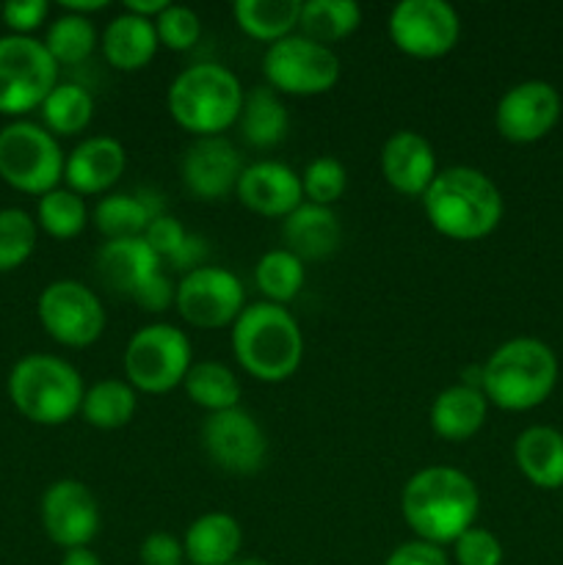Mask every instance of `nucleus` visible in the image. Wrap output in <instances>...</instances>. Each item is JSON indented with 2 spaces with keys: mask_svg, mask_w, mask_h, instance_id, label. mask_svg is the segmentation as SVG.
I'll use <instances>...</instances> for the list:
<instances>
[{
  "mask_svg": "<svg viewBox=\"0 0 563 565\" xmlns=\"http://www.w3.org/2000/svg\"><path fill=\"white\" fill-rule=\"evenodd\" d=\"M517 469L535 489H563V434L550 425L524 428L513 441Z\"/></svg>",
  "mask_w": 563,
  "mask_h": 565,
  "instance_id": "393cba45",
  "label": "nucleus"
},
{
  "mask_svg": "<svg viewBox=\"0 0 563 565\" xmlns=\"http://www.w3.org/2000/svg\"><path fill=\"white\" fill-rule=\"evenodd\" d=\"M97 279L116 296L130 298L155 270L163 268L144 237H125V241H105L94 257Z\"/></svg>",
  "mask_w": 563,
  "mask_h": 565,
  "instance_id": "412c9836",
  "label": "nucleus"
},
{
  "mask_svg": "<svg viewBox=\"0 0 563 565\" xmlns=\"http://www.w3.org/2000/svg\"><path fill=\"white\" fill-rule=\"evenodd\" d=\"M180 318L193 329H226L246 309V292L232 270L219 265H202L180 279L174 296Z\"/></svg>",
  "mask_w": 563,
  "mask_h": 565,
  "instance_id": "f8f14e48",
  "label": "nucleus"
},
{
  "mask_svg": "<svg viewBox=\"0 0 563 565\" xmlns=\"http://www.w3.org/2000/svg\"><path fill=\"white\" fill-rule=\"evenodd\" d=\"M241 544V522L230 513L213 511L191 522L182 539V552L191 565H230L237 561Z\"/></svg>",
  "mask_w": 563,
  "mask_h": 565,
  "instance_id": "a878e982",
  "label": "nucleus"
},
{
  "mask_svg": "<svg viewBox=\"0 0 563 565\" xmlns=\"http://www.w3.org/2000/svg\"><path fill=\"white\" fill-rule=\"evenodd\" d=\"M301 0H235L232 20L257 42H279L298 28Z\"/></svg>",
  "mask_w": 563,
  "mask_h": 565,
  "instance_id": "c85d7f7f",
  "label": "nucleus"
},
{
  "mask_svg": "<svg viewBox=\"0 0 563 565\" xmlns=\"http://www.w3.org/2000/svg\"><path fill=\"white\" fill-rule=\"evenodd\" d=\"M50 14L47 0H11L3 6L0 17H3L6 25L11 28L14 36H28L31 31H36Z\"/></svg>",
  "mask_w": 563,
  "mask_h": 565,
  "instance_id": "79ce46f5",
  "label": "nucleus"
},
{
  "mask_svg": "<svg viewBox=\"0 0 563 565\" xmlns=\"http://www.w3.org/2000/svg\"><path fill=\"white\" fill-rule=\"evenodd\" d=\"M561 94L546 81H522L508 88L495 108V127L506 141L535 143L561 121Z\"/></svg>",
  "mask_w": 563,
  "mask_h": 565,
  "instance_id": "2eb2a0df",
  "label": "nucleus"
},
{
  "mask_svg": "<svg viewBox=\"0 0 563 565\" xmlns=\"http://www.w3.org/2000/svg\"><path fill=\"white\" fill-rule=\"evenodd\" d=\"M94 97L81 83H59L42 103V121L55 138L77 136L92 125Z\"/></svg>",
  "mask_w": 563,
  "mask_h": 565,
  "instance_id": "473e14b6",
  "label": "nucleus"
},
{
  "mask_svg": "<svg viewBox=\"0 0 563 565\" xmlns=\"http://www.w3.org/2000/svg\"><path fill=\"white\" fill-rule=\"evenodd\" d=\"M36 221L55 241H72L88 224L86 199L77 196L70 188H55V191L39 196Z\"/></svg>",
  "mask_w": 563,
  "mask_h": 565,
  "instance_id": "c9c22d12",
  "label": "nucleus"
},
{
  "mask_svg": "<svg viewBox=\"0 0 563 565\" xmlns=\"http://www.w3.org/2000/svg\"><path fill=\"white\" fill-rule=\"evenodd\" d=\"M59 70L44 42L33 36H0V114L22 116L42 108L59 86Z\"/></svg>",
  "mask_w": 563,
  "mask_h": 565,
  "instance_id": "9d476101",
  "label": "nucleus"
},
{
  "mask_svg": "<svg viewBox=\"0 0 563 565\" xmlns=\"http://www.w3.org/2000/svg\"><path fill=\"white\" fill-rule=\"evenodd\" d=\"M392 44L412 58H442L461 36V17L447 0H401L386 20Z\"/></svg>",
  "mask_w": 563,
  "mask_h": 565,
  "instance_id": "ddd939ff",
  "label": "nucleus"
},
{
  "mask_svg": "<svg viewBox=\"0 0 563 565\" xmlns=\"http://www.w3.org/2000/svg\"><path fill=\"white\" fill-rule=\"evenodd\" d=\"M401 511L419 541L456 544L480 511V491L469 475L453 467H425L406 480Z\"/></svg>",
  "mask_w": 563,
  "mask_h": 565,
  "instance_id": "f257e3e1",
  "label": "nucleus"
},
{
  "mask_svg": "<svg viewBox=\"0 0 563 565\" xmlns=\"http://www.w3.org/2000/svg\"><path fill=\"white\" fill-rule=\"evenodd\" d=\"M384 565H447V555L442 546L414 539L392 550Z\"/></svg>",
  "mask_w": 563,
  "mask_h": 565,
  "instance_id": "a18cd8bd",
  "label": "nucleus"
},
{
  "mask_svg": "<svg viewBox=\"0 0 563 565\" xmlns=\"http://www.w3.org/2000/svg\"><path fill=\"white\" fill-rule=\"evenodd\" d=\"M202 447L210 461L230 475H254L268 458V436L246 408L208 414L202 423Z\"/></svg>",
  "mask_w": 563,
  "mask_h": 565,
  "instance_id": "4468645a",
  "label": "nucleus"
},
{
  "mask_svg": "<svg viewBox=\"0 0 563 565\" xmlns=\"http://www.w3.org/2000/svg\"><path fill=\"white\" fill-rule=\"evenodd\" d=\"M42 527L55 546L81 550L97 539L99 516L97 497L75 478L55 480L42 497Z\"/></svg>",
  "mask_w": 563,
  "mask_h": 565,
  "instance_id": "dca6fc26",
  "label": "nucleus"
},
{
  "mask_svg": "<svg viewBox=\"0 0 563 565\" xmlns=\"http://www.w3.org/2000/svg\"><path fill=\"white\" fill-rule=\"evenodd\" d=\"M235 193L243 207L265 218H287L298 204H304L301 174L282 160H257L246 166Z\"/></svg>",
  "mask_w": 563,
  "mask_h": 565,
  "instance_id": "a211bd4d",
  "label": "nucleus"
},
{
  "mask_svg": "<svg viewBox=\"0 0 563 565\" xmlns=\"http://www.w3.org/2000/svg\"><path fill=\"white\" fill-rule=\"evenodd\" d=\"M105 61L119 72H138L155 58L160 42L155 31V20H144L136 14H116L105 25L103 39H99Z\"/></svg>",
  "mask_w": 563,
  "mask_h": 565,
  "instance_id": "b1692460",
  "label": "nucleus"
},
{
  "mask_svg": "<svg viewBox=\"0 0 563 565\" xmlns=\"http://www.w3.org/2000/svg\"><path fill=\"white\" fill-rule=\"evenodd\" d=\"M489 401L478 386L456 384L442 390L431 403V430L445 441H467L484 428Z\"/></svg>",
  "mask_w": 563,
  "mask_h": 565,
  "instance_id": "5701e85b",
  "label": "nucleus"
},
{
  "mask_svg": "<svg viewBox=\"0 0 563 565\" xmlns=\"http://www.w3.org/2000/svg\"><path fill=\"white\" fill-rule=\"evenodd\" d=\"M304 196L307 202L320 204V207H331L337 199H342L348 188V171L331 154H320V158L309 160L307 169L301 174Z\"/></svg>",
  "mask_w": 563,
  "mask_h": 565,
  "instance_id": "4c0bfd02",
  "label": "nucleus"
},
{
  "mask_svg": "<svg viewBox=\"0 0 563 565\" xmlns=\"http://www.w3.org/2000/svg\"><path fill=\"white\" fill-rule=\"evenodd\" d=\"M138 557L141 565H182L185 563V552H182V541H177L169 533H152L141 541L138 546Z\"/></svg>",
  "mask_w": 563,
  "mask_h": 565,
  "instance_id": "c03bdc74",
  "label": "nucleus"
},
{
  "mask_svg": "<svg viewBox=\"0 0 563 565\" xmlns=\"http://www.w3.org/2000/svg\"><path fill=\"white\" fill-rule=\"evenodd\" d=\"M263 75L276 94L318 97L331 92L340 81V58L326 44L312 42L304 33H290L268 44L263 55Z\"/></svg>",
  "mask_w": 563,
  "mask_h": 565,
  "instance_id": "1a4fd4ad",
  "label": "nucleus"
},
{
  "mask_svg": "<svg viewBox=\"0 0 563 565\" xmlns=\"http://www.w3.org/2000/svg\"><path fill=\"white\" fill-rule=\"evenodd\" d=\"M83 395L81 373L66 359L50 353H28L9 373V397L17 412L47 428L81 414Z\"/></svg>",
  "mask_w": 563,
  "mask_h": 565,
  "instance_id": "423d86ee",
  "label": "nucleus"
},
{
  "mask_svg": "<svg viewBox=\"0 0 563 565\" xmlns=\"http://www.w3.org/2000/svg\"><path fill=\"white\" fill-rule=\"evenodd\" d=\"M188 237H191V232H185V226L169 213L152 218V224H149L147 232H144V241H147V246L152 248L155 257H158L160 263H169V265H174V259L180 257Z\"/></svg>",
  "mask_w": 563,
  "mask_h": 565,
  "instance_id": "a19ab883",
  "label": "nucleus"
},
{
  "mask_svg": "<svg viewBox=\"0 0 563 565\" xmlns=\"http://www.w3.org/2000/svg\"><path fill=\"white\" fill-rule=\"evenodd\" d=\"M127 169V152L119 138L92 136L83 138L64 166V182L77 196H97L110 191Z\"/></svg>",
  "mask_w": 563,
  "mask_h": 565,
  "instance_id": "6ab92c4d",
  "label": "nucleus"
},
{
  "mask_svg": "<svg viewBox=\"0 0 563 565\" xmlns=\"http://www.w3.org/2000/svg\"><path fill=\"white\" fill-rule=\"evenodd\" d=\"M241 81L221 64H193L171 81L166 105L182 130L196 138L221 136L237 125L243 110Z\"/></svg>",
  "mask_w": 563,
  "mask_h": 565,
  "instance_id": "39448f33",
  "label": "nucleus"
},
{
  "mask_svg": "<svg viewBox=\"0 0 563 565\" xmlns=\"http://www.w3.org/2000/svg\"><path fill=\"white\" fill-rule=\"evenodd\" d=\"M138 406L136 390L121 379H105L88 386L83 395L81 414L92 428L119 430L132 419Z\"/></svg>",
  "mask_w": 563,
  "mask_h": 565,
  "instance_id": "7c9ffc66",
  "label": "nucleus"
},
{
  "mask_svg": "<svg viewBox=\"0 0 563 565\" xmlns=\"http://www.w3.org/2000/svg\"><path fill=\"white\" fill-rule=\"evenodd\" d=\"M44 47H47V53L53 55L59 66L83 64L97 47V28L88 17L64 11V14L50 22Z\"/></svg>",
  "mask_w": 563,
  "mask_h": 565,
  "instance_id": "f704fd0d",
  "label": "nucleus"
},
{
  "mask_svg": "<svg viewBox=\"0 0 563 565\" xmlns=\"http://www.w3.org/2000/svg\"><path fill=\"white\" fill-rule=\"evenodd\" d=\"M0 11H3V6H0Z\"/></svg>",
  "mask_w": 563,
  "mask_h": 565,
  "instance_id": "3c124183",
  "label": "nucleus"
},
{
  "mask_svg": "<svg viewBox=\"0 0 563 565\" xmlns=\"http://www.w3.org/2000/svg\"><path fill=\"white\" fill-rule=\"evenodd\" d=\"M182 386L191 403L210 414L241 406V381L221 362H193Z\"/></svg>",
  "mask_w": 563,
  "mask_h": 565,
  "instance_id": "c756f323",
  "label": "nucleus"
},
{
  "mask_svg": "<svg viewBox=\"0 0 563 565\" xmlns=\"http://www.w3.org/2000/svg\"><path fill=\"white\" fill-rule=\"evenodd\" d=\"M230 565H268V563L259 561V557H237V561H232Z\"/></svg>",
  "mask_w": 563,
  "mask_h": 565,
  "instance_id": "8fccbe9b",
  "label": "nucleus"
},
{
  "mask_svg": "<svg viewBox=\"0 0 563 565\" xmlns=\"http://www.w3.org/2000/svg\"><path fill=\"white\" fill-rule=\"evenodd\" d=\"M61 565H103V561L88 546H81V550H66Z\"/></svg>",
  "mask_w": 563,
  "mask_h": 565,
  "instance_id": "09e8293b",
  "label": "nucleus"
},
{
  "mask_svg": "<svg viewBox=\"0 0 563 565\" xmlns=\"http://www.w3.org/2000/svg\"><path fill=\"white\" fill-rule=\"evenodd\" d=\"M147 193H105L94 207V226L105 241L144 237L152 218L163 215L160 204L147 202Z\"/></svg>",
  "mask_w": 563,
  "mask_h": 565,
  "instance_id": "cd10ccee",
  "label": "nucleus"
},
{
  "mask_svg": "<svg viewBox=\"0 0 563 565\" xmlns=\"http://www.w3.org/2000/svg\"><path fill=\"white\" fill-rule=\"evenodd\" d=\"M174 296H177V285H171V279L166 276V270H155L152 276H149L147 281H144L141 287H138L136 292L130 296L132 303H138V307L144 309V312H166V309L174 303Z\"/></svg>",
  "mask_w": 563,
  "mask_h": 565,
  "instance_id": "37998d69",
  "label": "nucleus"
},
{
  "mask_svg": "<svg viewBox=\"0 0 563 565\" xmlns=\"http://www.w3.org/2000/svg\"><path fill=\"white\" fill-rule=\"evenodd\" d=\"M36 312L44 331L66 348L94 345L108 323L97 292L75 279L50 281L39 296Z\"/></svg>",
  "mask_w": 563,
  "mask_h": 565,
  "instance_id": "9b49d317",
  "label": "nucleus"
},
{
  "mask_svg": "<svg viewBox=\"0 0 563 565\" xmlns=\"http://www.w3.org/2000/svg\"><path fill=\"white\" fill-rule=\"evenodd\" d=\"M362 22V9L353 0H307L301 3L298 28L318 44H334L351 36Z\"/></svg>",
  "mask_w": 563,
  "mask_h": 565,
  "instance_id": "2f4dec72",
  "label": "nucleus"
},
{
  "mask_svg": "<svg viewBox=\"0 0 563 565\" xmlns=\"http://www.w3.org/2000/svg\"><path fill=\"white\" fill-rule=\"evenodd\" d=\"M340 221L334 210L320 207L304 199L287 218H282V241L287 252L296 254L301 263H318L331 257L340 246Z\"/></svg>",
  "mask_w": 563,
  "mask_h": 565,
  "instance_id": "4be33fe9",
  "label": "nucleus"
},
{
  "mask_svg": "<svg viewBox=\"0 0 563 565\" xmlns=\"http://www.w3.org/2000/svg\"><path fill=\"white\" fill-rule=\"evenodd\" d=\"M241 136L254 149H274L290 130V116L282 94L270 86L248 88L241 110Z\"/></svg>",
  "mask_w": 563,
  "mask_h": 565,
  "instance_id": "bb28decb",
  "label": "nucleus"
},
{
  "mask_svg": "<svg viewBox=\"0 0 563 565\" xmlns=\"http://www.w3.org/2000/svg\"><path fill=\"white\" fill-rule=\"evenodd\" d=\"M453 557L458 565H502L506 552H502L500 539L491 530L475 524L453 544Z\"/></svg>",
  "mask_w": 563,
  "mask_h": 565,
  "instance_id": "ea45409f",
  "label": "nucleus"
},
{
  "mask_svg": "<svg viewBox=\"0 0 563 565\" xmlns=\"http://www.w3.org/2000/svg\"><path fill=\"white\" fill-rule=\"evenodd\" d=\"M428 224L450 241H480L500 226L506 202L489 174L472 166L442 169L423 193Z\"/></svg>",
  "mask_w": 563,
  "mask_h": 565,
  "instance_id": "f03ea898",
  "label": "nucleus"
},
{
  "mask_svg": "<svg viewBox=\"0 0 563 565\" xmlns=\"http://www.w3.org/2000/svg\"><path fill=\"white\" fill-rule=\"evenodd\" d=\"M191 364V340L185 331L171 323L141 326L130 337L121 356L127 384L147 395H166L174 386H182Z\"/></svg>",
  "mask_w": 563,
  "mask_h": 565,
  "instance_id": "6e6552de",
  "label": "nucleus"
},
{
  "mask_svg": "<svg viewBox=\"0 0 563 565\" xmlns=\"http://www.w3.org/2000/svg\"><path fill=\"white\" fill-rule=\"evenodd\" d=\"M166 9H169V0H125L121 3V11L144 17V20H158V14H163Z\"/></svg>",
  "mask_w": 563,
  "mask_h": 565,
  "instance_id": "49530a36",
  "label": "nucleus"
},
{
  "mask_svg": "<svg viewBox=\"0 0 563 565\" xmlns=\"http://www.w3.org/2000/svg\"><path fill=\"white\" fill-rule=\"evenodd\" d=\"M230 340L237 364L263 384H282L301 367L304 334L279 303H248L232 323Z\"/></svg>",
  "mask_w": 563,
  "mask_h": 565,
  "instance_id": "7ed1b4c3",
  "label": "nucleus"
},
{
  "mask_svg": "<svg viewBox=\"0 0 563 565\" xmlns=\"http://www.w3.org/2000/svg\"><path fill=\"white\" fill-rule=\"evenodd\" d=\"M557 356L535 337H513L495 348L480 367V392L502 412H530L552 395Z\"/></svg>",
  "mask_w": 563,
  "mask_h": 565,
  "instance_id": "20e7f679",
  "label": "nucleus"
},
{
  "mask_svg": "<svg viewBox=\"0 0 563 565\" xmlns=\"http://www.w3.org/2000/svg\"><path fill=\"white\" fill-rule=\"evenodd\" d=\"M155 31H158V42L163 47L185 53L202 36V22H199L196 11L188 9V6L169 3V9L163 14H158V20H155Z\"/></svg>",
  "mask_w": 563,
  "mask_h": 565,
  "instance_id": "58836bf2",
  "label": "nucleus"
},
{
  "mask_svg": "<svg viewBox=\"0 0 563 565\" xmlns=\"http://www.w3.org/2000/svg\"><path fill=\"white\" fill-rule=\"evenodd\" d=\"M254 281H257L259 292L265 296L268 303H290L293 298H298V292L304 290V281H307V268H304L301 259L293 252L282 248H270L259 257L257 268H254Z\"/></svg>",
  "mask_w": 563,
  "mask_h": 565,
  "instance_id": "72a5a7b5",
  "label": "nucleus"
},
{
  "mask_svg": "<svg viewBox=\"0 0 563 565\" xmlns=\"http://www.w3.org/2000/svg\"><path fill=\"white\" fill-rule=\"evenodd\" d=\"M66 154L59 138L36 121L17 119L0 130V177L14 191L44 196L64 180Z\"/></svg>",
  "mask_w": 563,
  "mask_h": 565,
  "instance_id": "0eeeda50",
  "label": "nucleus"
},
{
  "mask_svg": "<svg viewBox=\"0 0 563 565\" xmlns=\"http://www.w3.org/2000/svg\"><path fill=\"white\" fill-rule=\"evenodd\" d=\"M243 163L235 143L224 136L193 138L180 163L182 185L199 202H221L237 191Z\"/></svg>",
  "mask_w": 563,
  "mask_h": 565,
  "instance_id": "f3484780",
  "label": "nucleus"
},
{
  "mask_svg": "<svg viewBox=\"0 0 563 565\" xmlns=\"http://www.w3.org/2000/svg\"><path fill=\"white\" fill-rule=\"evenodd\" d=\"M61 9L70 11V14L88 17V14H97V11L108 9V0H64V3H61Z\"/></svg>",
  "mask_w": 563,
  "mask_h": 565,
  "instance_id": "de8ad7c7",
  "label": "nucleus"
},
{
  "mask_svg": "<svg viewBox=\"0 0 563 565\" xmlns=\"http://www.w3.org/2000/svg\"><path fill=\"white\" fill-rule=\"evenodd\" d=\"M39 224L20 207L0 210V274L17 270L36 248Z\"/></svg>",
  "mask_w": 563,
  "mask_h": 565,
  "instance_id": "e433bc0d",
  "label": "nucleus"
},
{
  "mask_svg": "<svg viewBox=\"0 0 563 565\" xmlns=\"http://www.w3.org/2000/svg\"><path fill=\"white\" fill-rule=\"evenodd\" d=\"M381 174L392 191L403 196H423L439 174L428 138L414 130L392 132L381 147Z\"/></svg>",
  "mask_w": 563,
  "mask_h": 565,
  "instance_id": "aec40b11",
  "label": "nucleus"
}]
</instances>
